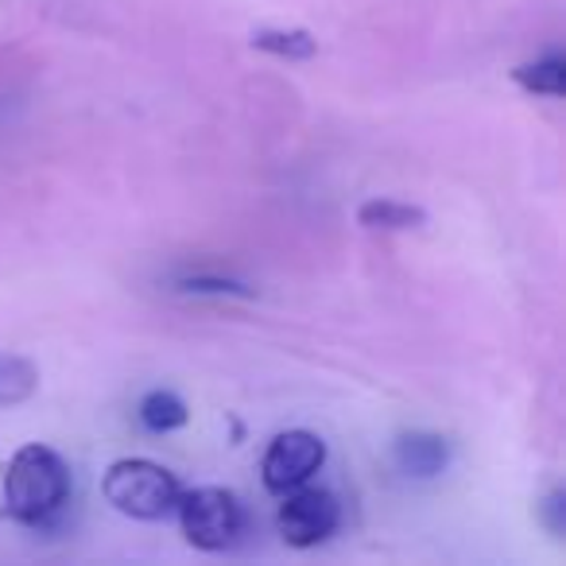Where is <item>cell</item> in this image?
Masks as SVG:
<instances>
[{
	"instance_id": "1",
	"label": "cell",
	"mask_w": 566,
	"mask_h": 566,
	"mask_svg": "<svg viewBox=\"0 0 566 566\" xmlns=\"http://www.w3.org/2000/svg\"><path fill=\"white\" fill-rule=\"evenodd\" d=\"M71 501V465L43 442H28L12 454L4 473V509L17 524L43 527Z\"/></svg>"
},
{
	"instance_id": "2",
	"label": "cell",
	"mask_w": 566,
	"mask_h": 566,
	"mask_svg": "<svg viewBox=\"0 0 566 566\" xmlns=\"http://www.w3.org/2000/svg\"><path fill=\"white\" fill-rule=\"evenodd\" d=\"M102 493L120 516L167 520V516H175L182 485L167 465L151 462V458H117V462L105 470Z\"/></svg>"
},
{
	"instance_id": "3",
	"label": "cell",
	"mask_w": 566,
	"mask_h": 566,
	"mask_svg": "<svg viewBox=\"0 0 566 566\" xmlns=\"http://www.w3.org/2000/svg\"><path fill=\"white\" fill-rule=\"evenodd\" d=\"M175 516L179 527L187 535L190 547L198 551H229L237 539L244 535V504L237 493L221 485H198V489H182L179 504H175Z\"/></svg>"
},
{
	"instance_id": "4",
	"label": "cell",
	"mask_w": 566,
	"mask_h": 566,
	"mask_svg": "<svg viewBox=\"0 0 566 566\" xmlns=\"http://www.w3.org/2000/svg\"><path fill=\"white\" fill-rule=\"evenodd\" d=\"M342 524V504L331 489H318V485H300L292 493L280 496V512H275V527H280L283 543L287 547H318L326 543Z\"/></svg>"
},
{
	"instance_id": "5",
	"label": "cell",
	"mask_w": 566,
	"mask_h": 566,
	"mask_svg": "<svg viewBox=\"0 0 566 566\" xmlns=\"http://www.w3.org/2000/svg\"><path fill=\"white\" fill-rule=\"evenodd\" d=\"M323 465H326V442L315 431H283L268 442L264 462H260V478H264L268 493L283 496L292 493V489L307 485Z\"/></svg>"
},
{
	"instance_id": "6",
	"label": "cell",
	"mask_w": 566,
	"mask_h": 566,
	"mask_svg": "<svg viewBox=\"0 0 566 566\" xmlns=\"http://www.w3.org/2000/svg\"><path fill=\"white\" fill-rule=\"evenodd\" d=\"M392 462L408 478H439L450 465V442L434 431H403L392 447Z\"/></svg>"
},
{
	"instance_id": "7",
	"label": "cell",
	"mask_w": 566,
	"mask_h": 566,
	"mask_svg": "<svg viewBox=\"0 0 566 566\" xmlns=\"http://www.w3.org/2000/svg\"><path fill=\"white\" fill-rule=\"evenodd\" d=\"M171 292L179 295H206V300H252L256 287H249L244 280L226 272H213V268H179V272L167 275Z\"/></svg>"
},
{
	"instance_id": "8",
	"label": "cell",
	"mask_w": 566,
	"mask_h": 566,
	"mask_svg": "<svg viewBox=\"0 0 566 566\" xmlns=\"http://www.w3.org/2000/svg\"><path fill=\"white\" fill-rule=\"evenodd\" d=\"M357 226L380 229V233H403V229L427 226V210L400 202V198H369V202L357 206Z\"/></svg>"
},
{
	"instance_id": "9",
	"label": "cell",
	"mask_w": 566,
	"mask_h": 566,
	"mask_svg": "<svg viewBox=\"0 0 566 566\" xmlns=\"http://www.w3.org/2000/svg\"><path fill=\"white\" fill-rule=\"evenodd\" d=\"M512 82H516L520 90H527V94L535 97H563L566 90V55L563 51H547V55L532 59V63H520L516 71H512Z\"/></svg>"
},
{
	"instance_id": "10",
	"label": "cell",
	"mask_w": 566,
	"mask_h": 566,
	"mask_svg": "<svg viewBox=\"0 0 566 566\" xmlns=\"http://www.w3.org/2000/svg\"><path fill=\"white\" fill-rule=\"evenodd\" d=\"M249 43L272 59H287V63H307L318 55V40L307 28H256Z\"/></svg>"
},
{
	"instance_id": "11",
	"label": "cell",
	"mask_w": 566,
	"mask_h": 566,
	"mask_svg": "<svg viewBox=\"0 0 566 566\" xmlns=\"http://www.w3.org/2000/svg\"><path fill=\"white\" fill-rule=\"evenodd\" d=\"M136 419H140L144 431L167 434V431L187 427L190 411H187V403H182V396H175L171 388H151V392L136 403Z\"/></svg>"
},
{
	"instance_id": "12",
	"label": "cell",
	"mask_w": 566,
	"mask_h": 566,
	"mask_svg": "<svg viewBox=\"0 0 566 566\" xmlns=\"http://www.w3.org/2000/svg\"><path fill=\"white\" fill-rule=\"evenodd\" d=\"M40 388V369L20 354H0V408L32 400Z\"/></svg>"
},
{
	"instance_id": "13",
	"label": "cell",
	"mask_w": 566,
	"mask_h": 566,
	"mask_svg": "<svg viewBox=\"0 0 566 566\" xmlns=\"http://www.w3.org/2000/svg\"><path fill=\"white\" fill-rule=\"evenodd\" d=\"M539 520L551 535H563L566 532V493L563 489H551L547 496L539 501Z\"/></svg>"
}]
</instances>
